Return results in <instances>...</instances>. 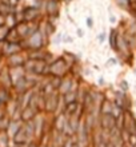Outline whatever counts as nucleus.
I'll return each mask as SVG.
<instances>
[{
    "instance_id": "nucleus-1",
    "label": "nucleus",
    "mask_w": 136,
    "mask_h": 147,
    "mask_svg": "<svg viewBox=\"0 0 136 147\" xmlns=\"http://www.w3.org/2000/svg\"><path fill=\"white\" fill-rule=\"evenodd\" d=\"M117 39H119V36H117L116 30H112L109 40H111V47H112L113 50H116V48H117Z\"/></svg>"
},
{
    "instance_id": "nucleus-2",
    "label": "nucleus",
    "mask_w": 136,
    "mask_h": 147,
    "mask_svg": "<svg viewBox=\"0 0 136 147\" xmlns=\"http://www.w3.org/2000/svg\"><path fill=\"white\" fill-rule=\"evenodd\" d=\"M58 3L56 1H54V0H50L48 1V5H47V9H48V12L50 13H58Z\"/></svg>"
},
{
    "instance_id": "nucleus-3",
    "label": "nucleus",
    "mask_w": 136,
    "mask_h": 147,
    "mask_svg": "<svg viewBox=\"0 0 136 147\" xmlns=\"http://www.w3.org/2000/svg\"><path fill=\"white\" fill-rule=\"evenodd\" d=\"M116 3L119 7L124 8V9H129L131 7V0H116Z\"/></svg>"
},
{
    "instance_id": "nucleus-4",
    "label": "nucleus",
    "mask_w": 136,
    "mask_h": 147,
    "mask_svg": "<svg viewBox=\"0 0 136 147\" xmlns=\"http://www.w3.org/2000/svg\"><path fill=\"white\" fill-rule=\"evenodd\" d=\"M121 88H124V90L128 88V87H127V83H125V82H121Z\"/></svg>"
},
{
    "instance_id": "nucleus-5",
    "label": "nucleus",
    "mask_w": 136,
    "mask_h": 147,
    "mask_svg": "<svg viewBox=\"0 0 136 147\" xmlns=\"http://www.w3.org/2000/svg\"><path fill=\"white\" fill-rule=\"evenodd\" d=\"M91 20H92V19H88V26H90V27L92 26V22H91Z\"/></svg>"
},
{
    "instance_id": "nucleus-6",
    "label": "nucleus",
    "mask_w": 136,
    "mask_h": 147,
    "mask_svg": "<svg viewBox=\"0 0 136 147\" xmlns=\"http://www.w3.org/2000/svg\"><path fill=\"white\" fill-rule=\"evenodd\" d=\"M135 23H136V22H135Z\"/></svg>"
}]
</instances>
